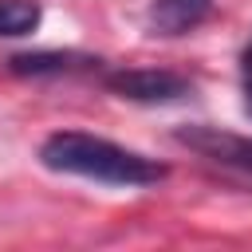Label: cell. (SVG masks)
Wrapping results in <instances>:
<instances>
[{
	"instance_id": "cell-3",
	"label": "cell",
	"mask_w": 252,
	"mask_h": 252,
	"mask_svg": "<svg viewBox=\"0 0 252 252\" xmlns=\"http://www.w3.org/2000/svg\"><path fill=\"white\" fill-rule=\"evenodd\" d=\"M110 91L118 98L130 102H173L181 94H189V83L173 71H154V67H138V71H118L106 79Z\"/></svg>"
},
{
	"instance_id": "cell-6",
	"label": "cell",
	"mask_w": 252,
	"mask_h": 252,
	"mask_svg": "<svg viewBox=\"0 0 252 252\" xmlns=\"http://www.w3.org/2000/svg\"><path fill=\"white\" fill-rule=\"evenodd\" d=\"M79 67V59L75 55H16L12 59V71H20V75H43V71H75Z\"/></svg>"
},
{
	"instance_id": "cell-4",
	"label": "cell",
	"mask_w": 252,
	"mask_h": 252,
	"mask_svg": "<svg viewBox=\"0 0 252 252\" xmlns=\"http://www.w3.org/2000/svg\"><path fill=\"white\" fill-rule=\"evenodd\" d=\"M209 12H213V0H154L146 20L158 35H185Z\"/></svg>"
},
{
	"instance_id": "cell-5",
	"label": "cell",
	"mask_w": 252,
	"mask_h": 252,
	"mask_svg": "<svg viewBox=\"0 0 252 252\" xmlns=\"http://www.w3.org/2000/svg\"><path fill=\"white\" fill-rule=\"evenodd\" d=\"M39 24L35 0H0V35H28Z\"/></svg>"
},
{
	"instance_id": "cell-8",
	"label": "cell",
	"mask_w": 252,
	"mask_h": 252,
	"mask_svg": "<svg viewBox=\"0 0 252 252\" xmlns=\"http://www.w3.org/2000/svg\"><path fill=\"white\" fill-rule=\"evenodd\" d=\"M244 67H252V47H248V51H244Z\"/></svg>"
},
{
	"instance_id": "cell-7",
	"label": "cell",
	"mask_w": 252,
	"mask_h": 252,
	"mask_svg": "<svg viewBox=\"0 0 252 252\" xmlns=\"http://www.w3.org/2000/svg\"><path fill=\"white\" fill-rule=\"evenodd\" d=\"M244 106L252 114V67H244Z\"/></svg>"
},
{
	"instance_id": "cell-2",
	"label": "cell",
	"mask_w": 252,
	"mask_h": 252,
	"mask_svg": "<svg viewBox=\"0 0 252 252\" xmlns=\"http://www.w3.org/2000/svg\"><path fill=\"white\" fill-rule=\"evenodd\" d=\"M177 142L189 146L193 154L224 165V169L252 173V138H244V134H232V130H220V126H181Z\"/></svg>"
},
{
	"instance_id": "cell-1",
	"label": "cell",
	"mask_w": 252,
	"mask_h": 252,
	"mask_svg": "<svg viewBox=\"0 0 252 252\" xmlns=\"http://www.w3.org/2000/svg\"><path fill=\"white\" fill-rule=\"evenodd\" d=\"M39 161L55 173L91 177L102 185H154L165 177V165H158L146 154H134L118 142L83 134V130H59L39 146Z\"/></svg>"
}]
</instances>
